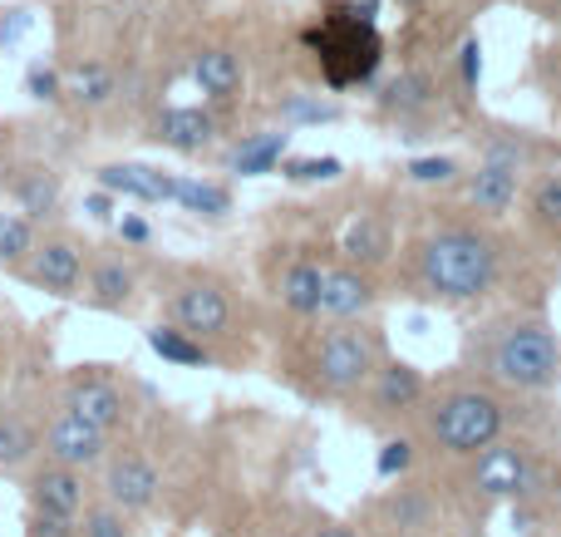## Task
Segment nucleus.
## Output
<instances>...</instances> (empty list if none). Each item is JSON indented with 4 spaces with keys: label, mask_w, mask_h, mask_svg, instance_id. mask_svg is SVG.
Returning <instances> with one entry per match:
<instances>
[{
    "label": "nucleus",
    "mask_w": 561,
    "mask_h": 537,
    "mask_svg": "<svg viewBox=\"0 0 561 537\" xmlns=\"http://www.w3.org/2000/svg\"><path fill=\"white\" fill-rule=\"evenodd\" d=\"M310 45L320 55V69L335 89L345 84H365L385 59V45L375 35V20H365L355 5H330L320 30H310Z\"/></svg>",
    "instance_id": "obj_4"
},
{
    "label": "nucleus",
    "mask_w": 561,
    "mask_h": 537,
    "mask_svg": "<svg viewBox=\"0 0 561 537\" xmlns=\"http://www.w3.org/2000/svg\"><path fill=\"white\" fill-rule=\"evenodd\" d=\"M118 237H124L128 247H148V237H153V232H148V222H144V217L124 213V222H118Z\"/></svg>",
    "instance_id": "obj_41"
},
{
    "label": "nucleus",
    "mask_w": 561,
    "mask_h": 537,
    "mask_svg": "<svg viewBox=\"0 0 561 537\" xmlns=\"http://www.w3.org/2000/svg\"><path fill=\"white\" fill-rule=\"evenodd\" d=\"M25 25H30L25 10H5V15H0V45H15V39L25 35Z\"/></svg>",
    "instance_id": "obj_40"
},
{
    "label": "nucleus",
    "mask_w": 561,
    "mask_h": 537,
    "mask_svg": "<svg viewBox=\"0 0 561 537\" xmlns=\"http://www.w3.org/2000/svg\"><path fill=\"white\" fill-rule=\"evenodd\" d=\"M369 404H375V414H409L424 404L428 385H424V370L409 361H379V370L369 375Z\"/></svg>",
    "instance_id": "obj_14"
},
{
    "label": "nucleus",
    "mask_w": 561,
    "mask_h": 537,
    "mask_svg": "<svg viewBox=\"0 0 561 537\" xmlns=\"http://www.w3.org/2000/svg\"><path fill=\"white\" fill-rule=\"evenodd\" d=\"M89 473L84 469H69V464H35V469L25 473V499L30 509L39 513H59V518H79V513L89 509Z\"/></svg>",
    "instance_id": "obj_10"
},
{
    "label": "nucleus",
    "mask_w": 561,
    "mask_h": 537,
    "mask_svg": "<svg viewBox=\"0 0 561 537\" xmlns=\"http://www.w3.org/2000/svg\"><path fill=\"white\" fill-rule=\"evenodd\" d=\"M94 178L114 197H134V203H173L178 197V178L153 163H104Z\"/></svg>",
    "instance_id": "obj_16"
},
{
    "label": "nucleus",
    "mask_w": 561,
    "mask_h": 537,
    "mask_svg": "<svg viewBox=\"0 0 561 537\" xmlns=\"http://www.w3.org/2000/svg\"><path fill=\"white\" fill-rule=\"evenodd\" d=\"M517 183H523L517 168L493 163V158H478V168L468 173V203H473V213H483V217H503L507 207L517 203Z\"/></svg>",
    "instance_id": "obj_20"
},
{
    "label": "nucleus",
    "mask_w": 561,
    "mask_h": 537,
    "mask_svg": "<svg viewBox=\"0 0 561 537\" xmlns=\"http://www.w3.org/2000/svg\"><path fill=\"white\" fill-rule=\"evenodd\" d=\"M286 144L290 134H280V128H272V134H256L247 138V144H237L232 153H227V168L242 178H262V173H276L280 158H286Z\"/></svg>",
    "instance_id": "obj_26"
},
{
    "label": "nucleus",
    "mask_w": 561,
    "mask_h": 537,
    "mask_svg": "<svg viewBox=\"0 0 561 537\" xmlns=\"http://www.w3.org/2000/svg\"><path fill=\"white\" fill-rule=\"evenodd\" d=\"M158 489H163V479H158L153 459H148L144 449H118L104 459V499L114 503V509H124V513L153 509Z\"/></svg>",
    "instance_id": "obj_11"
},
{
    "label": "nucleus",
    "mask_w": 561,
    "mask_h": 537,
    "mask_svg": "<svg viewBox=\"0 0 561 537\" xmlns=\"http://www.w3.org/2000/svg\"><path fill=\"white\" fill-rule=\"evenodd\" d=\"M10 193V207H20V213L30 217V222H49V217L59 213V173L45 163H30V168H15L5 183Z\"/></svg>",
    "instance_id": "obj_19"
},
{
    "label": "nucleus",
    "mask_w": 561,
    "mask_h": 537,
    "mask_svg": "<svg viewBox=\"0 0 561 537\" xmlns=\"http://www.w3.org/2000/svg\"><path fill=\"white\" fill-rule=\"evenodd\" d=\"M434 99H438V89H434V79L424 75V69H409V75H399L394 84L379 94V108H385L389 118H419V114H428L434 108Z\"/></svg>",
    "instance_id": "obj_24"
},
{
    "label": "nucleus",
    "mask_w": 561,
    "mask_h": 537,
    "mask_svg": "<svg viewBox=\"0 0 561 537\" xmlns=\"http://www.w3.org/2000/svg\"><path fill=\"white\" fill-rule=\"evenodd\" d=\"M69 94H75L79 104H108V99H114V75H108L104 65H79L75 79H69Z\"/></svg>",
    "instance_id": "obj_31"
},
{
    "label": "nucleus",
    "mask_w": 561,
    "mask_h": 537,
    "mask_svg": "<svg viewBox=\"0 0 561 537\" xmlns=\"http://www.w3.org/2000/svg\"><path fill=\"white\" fill-rule=\"evenodd\" d=\"M84 262L89 252L75 242L69 232H55V237H39L30 262L20 266L35 292H49V296H79V282H84Z\"/></svg>",
    "instance_id": "obj_9"
},
{
    "label": "nucleus",
    "mask_w": 561,
    "mask_h": 537,
    "mask_svg": "<svg viewBox=\"0 0 561 537\" xmlns=\"http://www.w3.org/2000/svg\"><path fill=\"white\" fill-rule=\"evenodd\" d=\"M399 5H424V0H399Z\"/></svg>",
    "instance_id": "obj_44"
},
{
    "label": "nucleus",
    "mask_w": 561,
    "mask_h": 537,
    "mask_svg": "<svg viewBox=\"0 0 561 537\" xmlns=\"http://www.w3.org/2000/svg\"><path fill=\"white\" fill-rule=\"evenodd\" d=\"M375 301H379V292L365 266H355V262L325 266V282H320V316L325 321H359V316L375 311Z\"/></svg>",
    "instance_id": "obj_12"
},
{
    "label": "nucleus",
    "mask_w": 561,
    "mask_h": 537,
    "mask_svg": "<svg viewBox=\"0 0 561 537\" xmlns=\"http://www.w3.org/2000/svg\"><path fill=\"white\" fill-rule=\"evenodd\" d=\"M25 94L39 99V104H55L59 94H65V79H59L55 65H45V59H35V65L25 69Z\"/></svg>",
    "instance_id": "obj_34"
},
{
    "label": "nucleus",
    "mask_w": 561,
    "mask_h": 537,
    "mask_svg": "<svg viewBox=\"0 0 561 537\" xmlns=\"http://www.w3.org/2000/svg\"><path fill=\"white\" fill-rule=\"evenodd\" d=\"M414 272L419 286L438 301H478L497 286L503 272V252L488 232L478 227H444V232L424 237L414 247Z\"/></svg>",
    "instance_id": "obj_1"
},
{
    "label": "nucleus",
    "mask_w": 561,
    "mask_h": 537,
    "mask_svg": "<svg viewBox=\"0 0 561 537\" xmlns=\"http://www.w3.org/2000/svg\"><path fill=\"white\" fill-rule=\"evenodd\" d=\"M478 365H483L488 380L507 385V390H547L561 375V341L547 321H533V316H517V321H503L488 331L483 351H478Z\"/></svg>",
    "instance_id": "obj_2"
},
{
    "label": "nucleus",
    "mask_w": 561,
    "mask_h": 537,
    "mask_svg": "<svg viewBox=\"0 0 561 537\" xmlns=\"http://www.w3.org/2000/svg\"><path fill=\"white\" fill-rule=\"evenodd\" d=\"M320 282H325V266L316 256H290L276 272V301L296 316H320Z\"/></svg>",
    "instance_id": "obj_21"
},
{
    "label": "nucleus",
    "mask_w": 561,
    "mask_h": 537,
    "mask_svg": "<svg viewBox=\"0 0 561 537\" xmlns=\"http://www.w3.org/2000/svg\"><path fill=\"white\" fill-rule=\"evenodd\" d=\"M84 213L94 217V222H108V217H114V193H108V187H104V193H89L84 197Z\"/></svg>",
    "instance_id": "obj_42"
},
{
    "label": "nucleus",
    "mask_w": 561,
    "mask_h": 537,
    "mask_svg": "<svg viewBox=\"0 0 561 537\" xmlns=\"http://www.w3.org/2000/svg\"><path fill=\"white\" fill-rule=\"evenodd\" d=\"M35 242H39L35 222H30L20 207H0V266L20 272V266L30 262V252H35Z\"/></svg>",
    "instance_id": "obj_29"
},
{
    "label": "nucleus",
    "mask_w": 561,
    "mask_h": 537,
    "mask_svg": "<svg viewBox=\"0 0 561 537\" xmlns=\"http://www.w3.org/2000/svg\"><path fill=\"white\" fill-rule=\"evenodd\" d=\"M280 537H300V533H280Z\"/></svg>",
    "instance_id": "obj_45"
},
{
    "label": "nucleus",
    "mask_w": 561,
    "mask_h": 537,
    "mask_svg": "<svg viewBox=\"0 0 561 537\" xmlns=\"http://www.w3.org/2000/svg\"><path fill=\"white\" fill-rule=\"evenodd\" d=\"M153 138L173 153H203L217 144V114L203 104H173L153 118Z\"/></svg>",
    "instance_id": "obj_15"
},
{
    "label": "nucleus",
    "mask_w": 561,
    "mask_h": 537,
    "mask_svg": "<svg viewBox=\"0 0 561 537\" xmlns=\"http://www.w3.org/2000/svg\"><path fill=\"white\" fill-rule=\"evenodd\" d=\"M320 390L330 395H355L369 385V375L379 370V335L369 325L355 321H330V331L320 335L316 355H310Z\"/></svg>",
    "instance_id": "obj_5"
},
{
    "label": "nucleus",
    "mask_w": 561,
    "mask_h": 537,
    "mask_svg": "<svg viewBox=\"0 0 561 537\" xmlns=\"http://www.w3.org/2000/svg\"><path fill=\"white\" fill-rule=\"evenodd\" d=\"M183 213L207 217V222H222L232 213V187L213 183V178H178V197H173Z\"/></svg>",
    "instance_id": "obj_27"
},
{
    "label": "nucleus",
    "mask_w": 561,
    "mask_h": 537,
    "mask_svg": "<svg viewBox=\"0 0 561 537\" xmlns=\"http://www.w3.org/2000/svg\"><path fill=\"white\" fill-rule=\"evenodd\" d=\"M148 351L163 355L168 365H183V370H207V365H213L207 341H197L183 325H153V331H148Z\"/></svg>",
    "instance_id": "obj_25"
},
{
    "label": "nucleus",
    "mask_w": 561,
    "mask_h": 537,
    "mask_svg": "<svg viewBox=\"0 0 561 537\" xmlns=\"http://www.w3.org/2000/svg\"><path fill=\"white\" fill-rule=\"evenodd\" d=\"M69 410L75 414H84L89 424H99V430H124V420H128V400H124V390H118L114 380H104V375H75L69 380Z\"/></svg>",
    "instance_id": "obj_17"
},
{
    "label": "nucleus",
    "mask_w": 561,
    "mask_h": 537,
    "mask_svg": "<svg viewBox=\"0 0 561 537\" xmlns=\"http://www.w3.org/2000/svg\"><path fill=\"white\" fill-rule=\"evenodd\" d=\"M193 84L203 89L207 104H232V99H242V89H247V69L227 45H213V49H197Z\"/></svg>",
    "instance_id": "obj_18"
},
{
    "label": "nucleus",
    "mask_w": 561,
    "mask_h": 537,
    "mask_svg": "<svg viewBox=\"0 0 561 537\" xmlns=\"http://www.w3.org/2000/svg\"><path fill=\"white\" fill-rule=\"evenodd\" d=\"M39 454V424L20 410H0V473L30 469Z\"/></svg>",
    "instance_id": "obj_23"
},
{
    "label": "nucleus",
    "mask_w": 561,
    "mask_h": 537,
    "mask_svg": "<svg viewBox=\"0 0 561 537\" xmlns=\"http://www.w3.org/2000/svg\"><path fill=\"white\" fill-rule=\"evenodd\" d=\"M409 464H414V444H409V439H389L385 449H379L375 469H379V479H394V473H404Z\"/></svg>",
    "instance_id": "obj_38"
},
{
    "label": "nucleus",
    "mask_w": 561,
    "mask_h": 537,
    "mask_svg": "<svg viewBox=\"0 0 561 537\" xmlns=\"http://www.w3.org/2000/svg\"><path fill=\"white\" fill-rule=\"evenodd\" d=\"M533 444L523 439H493L488 449L473 454V469H468V483H473L483 499H523L527 479H533Z\"/></svg>",
    "instance_id": "obj_8"
},
{
    "label": "nucleus",
    "mask_w": 561,
    "mask_h": 537,
    "mask_svg": "<svg viewBox=\"0 0 561 537\" xmlns=\"http://www.w3.org/2000/svg\"><path fill=\"white\" fill-rule=\"evenodd\" d=\"M345 173L340 158H280V178L286 183H335Z\"/></svg>",
    "instance_id": "obj_32"
},
{
    "label": "nucleus",
    "mask_w": 561,
    "mask_h": 537,
    "mask_svg": "<svg viewBox=\"0 0 561 537\" xmlns=\"http://www.w3.org/2000/svg\"><path fill=\"white\" fill-rule=\"evenodd\" d=\"M280 114H286L290 124H330V118H340V108L335 104H316V99H286Z\"/></svg>",
    "instance_id": "obj_37"
},
{
    "label": "nucleus",
    "mask_w": 561,
    "mask_h": 537,
    "mask_svg": "<svg viewBox=\"0 0 561 537\" xmlns=\"http://www.w3.org/2000/svg\"><path fill=\"white\" fill-rule=\"evenodd\" d=\"M79 286H84V292H79L84 306H94V311H128V306H134V292H138V276L124 256L99 252L84 262V282Z\"/></svg>",
    "instance_id": "obj_13"
},
{
    "label": "nucleus",
    "mask_w": 561,
    "mask_h": 537,
    "mask_svg": "<svg viewBox=\"0 0 561 537\" xmlns=\"http://www.w3.org/2000/svg\"><path fill=\"white\" fill-rule=\"evenodd\" d=\"M25 537H79V518H59V513H39V509H30Z\"/></svg>",
    "instance_id": "obj_36"
},
{
    "label": "nucleus",
    "mask_w": 561,
    "mask_h": 537,
    "mask_svg": "<svg viewBox=\"0 0 561 537\" xmlns=\"http://www.w3.org/2000/svg\"><path fill=\"white\" fill-rule=\"evenodd\" d=\"M168 316H173V325L193 331L197 341H213V335L232 331V296L213 276H187L168 292Z\"/></svg>",
    "instance_id": "obj_6"
},
{
    "label": "nucleus",
    "mask_w": 561,
    "mask_h": 537,
    "mask_svg": "<svg viewBox=\"0 0 561 537\" xmlns=\"http://www.w3.org/2000/svg\"><path fill=\"white\" fill-rule=\"evenodd\" d=\"M503 424H507V410L493 390H483V385H458V390H444L424 410V439L434 444V449L454 454V459H473L478 449L503 439Z\"/></svg>",
    "instance_id": "obj_3"
},
{
    "label": "nucleus",
    "mask_w": 561,
    "mask_h": 537,
    "mask_svg": "<svg viewBox=\"0 0 561 537\" xmlns=\"http://www.w3.org/2000/svg\"><path fill=\"white\" fill-rule=\"evenodd\" d=\"M379 513H385V528L389 533H424V528H434V499H428L424 489L389 493V499L379 503Z\"/></svg>",
    "instance_id": "obj_28"
},
{
    "label": "nucleus",
    "mask_w": 561,
    "mask_h": 537,
    "mask_svg": "<svg viewBox=\"0 0 561 537\" xmlns=\"http://www.w3.org/2000/svg\"><path fill=\"white\" fill-rule=\"evenodd\" d=\"M527 207H533V217L542 227H552V232H561V178L547 173L533 183V197H527Z\"/></svg>",
    "instance_id": "obj_33"
},
{
    "label": "nucleus",
    "mask_w": 561,
    "mask_h": 537,
    "mask_svg": "<svg viewBox=\"0 0 561 537\" xmlns=\"http://www.w3.org/2000/svg\"><path fill=\"white\" fill-rule=\"evenodd\" d=\"M79 537H128V513L114 509V503H89L79 513Z\"/></svg>",
    "instance_id": "obj_30"
},
{
    "label": "nucleus",
    "mask_w": 561,
    "mask_h": 537,
    "mask_svg": "<svg viewBox=\"0 0 561 537\" xmlns=\"http://www.w3.org/2000/svg\"><path fill=\"white\" fill-rule=\"evenodd\" d=\"M316 537H359L355 528H345V523H325V528H320Z\"/></svg>",
    "instance_id": "obj_43"
},
{
    "label": "nucleus",
    "mask_w": 561,
    "mask_h": 537,
    "mask_svg": "<svg viewBox=\"0 0 561 537\" xmlns=\"http://www.w3.org/2000/svg\"><path fill=\"white\" fill-rule=\"evenodd\" d=\"M458 69H463V89H478V75H483V45L478 39L458 49Z\"/></svg>",
    "instance_id": "obj_39"
},
{
    "label": "nucleus",
    "mask_w": 561,
    "mask_h": 537,
    "mask_svg": "<svg viewBox=\"0 0 561 537\" xmlns=\"http://www.w3.org/2000/svg\"><path fill=\"white\" fill-rule=\"evenodd\" d=\"M39 449H45V459H55V464L94 473V469H104V459L114 454V444H108V430L89 424L84 414H75L65 404V410L49 414V424L39 430Z\"/></svg>",
    "instance_id": "obj_7"
},
{
    "label": "nucleus",
    "mask_w": 561,
    "mask_h": 537,
    "mask_svg": "<svg viewBox=\"0 0 561 537\" xmlns=\"http://www.w3.org/2000/svg\"><path fill=\"white\" fill-rule=\"evenodd\" d=\"M340 252H345V262H355V266H365V272H375V266H385L389 256H394V232H389L385 217L359 213L355 222L345 227V237H340Z\"/></svg>",
    "instance_id": "obj_22"
},
{
    "label": "nucleus",
    "mask_w": 561,
    "mask_h": 537,
    "mask_svg": "<svg viewBox=\"0 0 561 537\" xmlns=\"http://www.w3.org/2000/svg\"><path fill=\"white\" fill-rule=\"evenodd\" d=\"M414 183H454L458 178V163L448 153H428V158H409V168H404Z\"/></svg>",
    "instance_id": "obj_35"
}]
</instances>
